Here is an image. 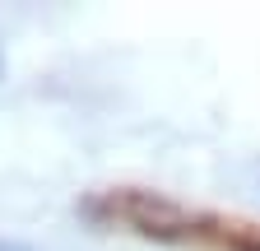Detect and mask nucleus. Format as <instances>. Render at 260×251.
<instances>
[{
    "label": "nucleus",
    "instance_id": "f257e3e1",
    "mask_svg": "<svg viewBox=\"0 0 260 251\" xmlns=\"http://www.w3.org/2000/svg\"><path fill=\"white\" fill-rule=\"evenodd\" d=\"M116 209H121V214H130V218H135V228H144V233H177V228H186V214H181L177 205H168V200L125 196Z\"/></svg>",
    "mask_w": 260,
    "mask_h": 251
},
{
    "label": "nucleus",
    "instance_id": "f03ea898",
    "mask_svg": "<svg viewBox=\"0 0 260 251\" xmlns=\"http://www.w3.org/2000/svg\"><path fill=\"white\" fill-rule=\"evenodd\" d=\"M0 251H32V246H23V242H0Z\"/></svg>",
    "mask_w": 260,
    "mask_h": 251
},
{
    "label": "nucleus",
    "instance_id": "7ed1b4c3",
    "mask_svg": "<svg viewBox=\"0 0 260 251\" xmlns=\"http://www.w3.org/2000/svg\"><path fill=\"white\" fill-rule=\"evenodd\" d=\"M0 75H5V51H0Z\"/></svg>",
    "mask_w": 260,
    "mask_h": 251
}]
</instances>
